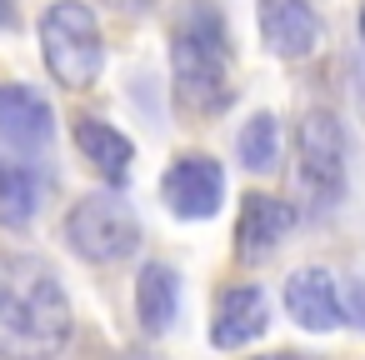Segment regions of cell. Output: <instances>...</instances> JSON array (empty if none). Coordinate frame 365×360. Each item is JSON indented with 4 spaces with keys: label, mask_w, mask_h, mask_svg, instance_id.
Returning a JSON list of instances; mask_svg holds the SVG:
<instances>
[{
    "label": "cell",
    "mask_w": 365,
    "mask_h": 360,
    "mask_svg": "<svg viewBox=\"0 0 365 360\" xmlns=\"http://www.w3.org/2000/svg\"><path fill=\"white\" fill-rule=\"evenodd\" d=\"M280 300H285V315H290L300 330H310V335H330V330L350 325V320H345V295H340V285H335V275H330L325 265H300V270H290Z\"/></svg>",
    "instance_id": "30bf717a"
},
{
    "label": "cell",
    "mask_w": 365,
    "mask_h": 360,
    "mask_svg": "<svg viewBox=\"0 0 365 360\" xmlns=\"http://www.w3.org/2000/svg\"><path fill=\"white\" fill-rule=\"evenodd\" d=\"M41 56L66 91H91L106 71V31L86 0H51L41 11Z\"/></svg>",
    "instance_id": "3957f363"
},
{
    "label": "cell",
    "mask_w": 365,
    "mask_h": 360,
    "mask_svg": "<svg viewBox=\"0 0 365 360\" xmlns=\"http://www.w3.org/2000/svg\"><path fill=\"white\" fill-rule=\"evenodd\" d=\"M360 41H365V11H360Z\"/></svg>",
    "instance_id": "d6986e66"
},
{
    "label": "cell",
    "mask_w": 365,
    "mask_h": 360,
    "mask_svg": "<svg viewBox=\"0 0 365 360\" xmlns=\"http://www.w3.org/2000/svg\"><path fill=\"white\" fill-rule=\"evenodd\" d=\"M51 140H56L51 101L26 81H6L0 86V150L16 160H36L51 150Z\"/></svg>",
    "instance_id": "52a82bcc"
},
{
    "label": "cell",
    "mask_w": 365,
    "mask_h": 360,
    "mask_svg": "<svg viewBox=\"0 0 365 360\" xmlns=\"http://www.w3.org/2000/svg\"><path fill=\"white\" fill-rule=\"evenodd\" d=\"M71 295L51 260L31 250H0V355L51 360L71 345Z\"/></svg>",
    "instance_id": "6da1fadb"
},
{
    "label": "cell",
    "mask_w": 365,
    "mask_h": 360,
    "mask_svg": "<svg viewBox=\"0 0 365 360\" xmlns=\"http://www.w3.org/2000/svg\"><path fill=\"white\" fill-rule=\"evenodd\" d=\"M295 225H300V210L290 200L265 195V190H250L240 200V215H235V260H245V265L270 260L290 240Z\"/></svg>",
    "instance_id": "ba28073f"
},
{
    "label": "cell",
    "mask_w": 365,
    "mask_h": 360,
    "mask_svg": "<svg viewBox=\"0 0 365 360\" xmlns=\"http://www.w3.org/2000/svg\"><path fill=\"white\" fill-rule=\"evenodd\" d=\"M235 155L250 175H275L280 170V155H285V140H280V115L270 110H255L240 135H235Z\"/></svg>",
    "instance_id": "9a60e30c"
},
{
    "label": "cell",
    "mask_w": 365,
    "mask_h": 360,
    "mask_svg": "<svg viewBox=\"0 0 365 360\" xmlns=\"http://www.w3.org/2000/svg\"><path fill=\"white\" fill-rule=\"evenodd\" d=\"M71 140H76V150L91 160V170H96L101 180H110V185H125V180H130L135 140H130L125 130H115V125L101 120V115H81V120L71 125Z\"/></svg>",
    "instance_id": "7c38bea8"
},
{
    "label": "cell",
    "mask_w": 365,
    "mask_h": 360,
    "mask_svg": "<svg viewBox=\"0 0 365 360\" xmlns=\"http://www.w3.org/2000/svg\"><path fill=\"white\" fill-rule=\"evenodd\" d=\"M270 330V295L260 285H225L210 310V345L215 350H245Z\"/></svg>",
    "instance_id": "8fae6325"
},
{
    "label": "cell",
    "mask_w": 365,
    "mask_h": 360,
    "mask_svg": "<svg viewBox=\"0 0 365 360\" xmlns=\"http://www.w3.org/2000/svg\"><path fill=\"white\" fill-rule=\"evenodd\" d=\"M135 320L145 335H170L180 320V270L170 260H145L135 275Z\"/></svg>",
    "instance_id": "4fadbf2b"
},
{
    "label": "cell",
    "mask_w": 365,
    "mask_h": 360,
    "mask_svg": "<svg viewBox=\"0 0 365 360\" xmlns=\"http://www.w3.org/2000/svg\"><path fill=\"white\" fill-rule=\"evenodd\" d=\"M175 101L195 115H225L235 106V51L215 0H185L170 36Z\"/></svg>",
    "instance_id": "7a4b0ae2"
},
{
    "label": "cell",
    "mask_w": 365,
    "mask_h": 360,
    "mask_svg": "<svg viewBox=\"0 0 365 360\" xmlns=\"http://www.w3.org/2000/svg\"><path fill=\"white\" fill-rule=\"evenodd\" d=\"M160 200L175 220H215L225 205V170L205 150H185L160 175Z\"/></svg>",
    "instance_id": "8992f818"
},
{
    "label": "cell",
    "mask_w": 365,
    "mask_h": 360,
    "mask_svg": "<svg viewBox=\"0 0 365 360\" xmlns=\"http://www.w3.org/2000/svg\"><path fill=\"white\" fill-rule=\"evenodd\" d=\"M41 195H46V180L36 175L31 160L0 155V225H6V230H26L41 215Z\"/></svg>",
    "instance_id": "5bb4252c"
},
{
    "label": "cell",
    "mask_w": 365,
    "mask_h": 360,
    "mask_svg": "<svg viewBox=\"0 0 365 360\" xmlns=\"http://www.w3.org/2000/svg\"><path fill=\"white\" fill-rule=\"evenodd\" d=\"M345 320H350L355 330H365V275H355L350 290H345Z\"/></svg>",
    "instance_id": "2e32d148"
},
{
    "label": "cell",
    "mask_w": 365,
    "mask_h": 360,
    "mask_svg": "<svg viewBox=\"0 0 365 360\" xmlns=\"http://www.w3.org/2000/svg\"><path fill=\"white\" fill-rule=\"evenodd\" d=\"M16 26V0H0V31Z\"/></svg>",
    "instance_id": "e0dca14e"
},
{
    "label": "cell",
    "mask_w": 365,
    "mask_h": 360,
    "mask_svg": "<svg viewBox=\"0 0 365 360\" xmlns=\"http://www.w3.org/2000/svg\"><path fill=\"white\" fill-rule=\"evenodd\" d=\"M255 26L275 61H305L325 41V21L310 0H255Z\"/></svg>",
    "instance_id": "9c48e42d"
},
{
    "label": "cell",
    "mask_w": 365,
    "mask_h": 360,
    "mask_svg": "<svg viewBox=\"0 0 365 360\" xmlns=\"http://www.w3.org/2000/svg\"><path fill=\"white\" fill-rule=\"evenodd\" d=\"M260 360H300V355H285V350H280V355H260Z\"/></svg>",
    "instance_id": "ac0fdd59"
},
{
    "label": "cell",
    "mask_w": 365,
    "mask_h": 360,
    "mask_svg": "<svg viewBox=\"0 0 365 360\" xmlns=\"http://www.w3.org/2000/svg\"><path fill=\"white\" fill-rule=\"evenodd\" d=\"M295 160H300V190L320 205H340L350 185L345 160V125L330 110H310L295 130Z\"/></svg>",
    "instance_id": "5b68a950"
},
{
    "label": "cell",
    "mask_w": 365,
    "mask_h": 360,
    "mask_svg": "<svg viewBox=\"0 0 365 360\" xmlns=\"http://www.w3.org/2000/svg\"><path fill=\"white\" fill-rule=\"evenodd\" d=\"M61 235L86 265H120V260H130L140 250V215H135V205L125 195L91 190L66 210Z\"/></svg>",
    "instance_id": "277c9868"
}]
</instances>
